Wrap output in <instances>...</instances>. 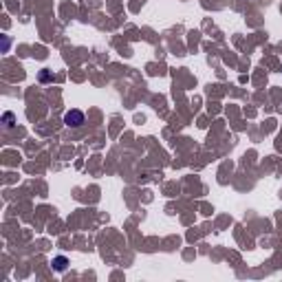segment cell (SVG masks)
Segmentation results:
<instances>
[{
	"label": "cell",
	"instance_id": "obj_1",
	"mask_svg": "<svg viewBox=\"0 0 282 282\" xmlns=\"http://www.w3.org/2000/svg\"><path fill=\"white\" fill-rule=\"evenodd\" d=\"M84 121H86L84 113H82V110H77V108L69 110V113L64 115V124L69 126V128H79V126H84Z\"/></svg>",
	"mask_w": 282,
	"mask_h": 282
},
{
	"label": "cell",
	"instance_id": "obj_2",
	"mask_svg": "<svg viewBox=\"0 0 282 282\" xmlns=\"http://www.w3.org/2000/svg\"><path fill=\"white\" fill-rule=\"evenodd\" d=\"M51 265H53L55 271H64V269L69 267V258H66V256H55Z\"/></svg>",
	"mask_w": 282,
	"mask_h": 282
},
{
	"label": "cell",
	"instance_id": "obj_3",
	"mask_svg": "<svg viewBox=\"0 0 282 282\" xmlns=\"http://www.w3.org/2000/svg\"><path fill=\"white\" fill-rule=\"evenodd\" d=\"M40 82H42V84H46V82H53V73H51L49 69H42V71H40Z\"/></svg>",
	"mask_w": 282,
	"mask_h": 282
},
{
	"label": "cell",
	"instance_id": "obj_4",
	"mask_svg": "<svg viewBox=\"0 0 282 282\" xmlns=\"http://www.w3.org/2000/svg\"><path fill=\"white\" fill-rule=\"evenodd\" d=\"M2 119H5V126H7V128H11V126H14V113H5V117H2Z\"/></svg>",
	"mask_w": 282,
	"mask_h": 282
}]
</instances>
